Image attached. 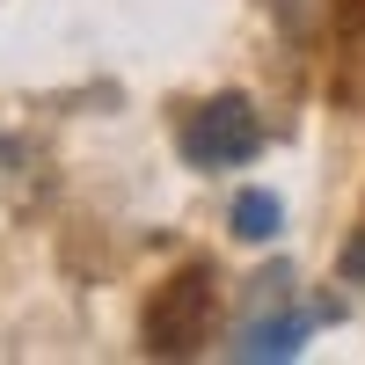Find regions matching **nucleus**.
<instances>
[{"label": "nucleus", "mask_w": 365, "mask_h": 365, "mask_svg": "<svg viewBox=\"0 0 365 365\" xmlns=\"http://www.w3.org/2000/svg\"><path fill=\"white\" fill-rule=\"evenodd\" d=\"M263 146V125L256 110L241 96H212L190 125H182V154H190V168H241Z\"/></svg>", "instance_id": "nucleus-1"}, {"label": "nucleus", "mask_w": 365, "mask_h": 365, "mask_svg": "<svg viewBox=\"0 0 365 365\" xmlns=\"http://www.w3.org/2000/svg\"><path fill=\"white\" fill-rule=\"evenodd\" d=\"M205 329H212V270H182L154 307H146V351L182 358V351L205 344Z\"/></svg>", "instance_id": "nucleus-2"}, {"label": "nucleus", "mask_w": 365, "mask_h": 365, "mask_svg": "<svg viewBox=\"0 0 365 365\" xmlns=\"http://www.w3.org/2000/svg\"><path fill=\"white\" fill-rule=\"evenodd\" d=\"M234 234L241 241H270V234H278V197H270V190H241L234 197Z\"/></svg>", "instance_id": "nucleus-3"}, {"label": "nucleus", "mask_w": 365, "mask_h": 365, "mask_svg": "<svg viewBox=\"0 0 365 365\" xmlns=\"http://www.w3.org/2000/svg\"><path fill=\"white\" fill-rule=\"evenodd\" d=\"M299 336H307V322H256L249 344H241V358H292Z\"/></svg>", "instance_id": "nucleus-4"}, {"label": "nucleus", "mask_w": 365, "mask_h": 365, "mask_svg": "<svg viewBox=\"0 0 365 365\" xmlns=\"http://www.w3.org/2000/svg\"><path fill=\"white\" fill-rule=\"evenodd\" d=\"M278 15H285L292 29H307V22H314V0H278Z\"/></svg>", "instance_id": "nucleus-5"}, {"label": "nucleus", "mask_w": 365, "mask_h": 365, "mask_svg": "<svg viewBox=\"0 0 365 365\" xmlns=\"http://www.w3.org/2000/svg\"><path fill=\"white\" fill-rule=\"evenodd\" d=\"M344 270H351V278H365V241H358V249H351V263H344Z\"/></svg>", "instance_id": "nucleus-6"}]
</instances>
